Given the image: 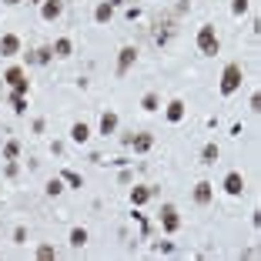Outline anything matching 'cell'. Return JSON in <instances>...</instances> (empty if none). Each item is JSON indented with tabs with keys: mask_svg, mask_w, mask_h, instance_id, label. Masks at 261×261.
I'll use <instances>...</instances> for the list:
<instances>
[{
	"mask_svg": "<svg viewBox=\"0 0 261 261\" xmlns=\"http://www.w3.org/2000/svg\"><path fill=\"white\" fill-rule=\"evenodd\" d=\"M161 228L168 234H174L181 228V218H177V208H174V204H164V208H161Z\"/></svg>",
	"mask_w": 261,
	"mask_h": 261,
	"instance_id": "obj_3",
	"label": "cell"
},
{
	"mask_svg": "<svg viewBox=\"0 0 261 261\" xmlns=\"http://www.w3.org/2000/svg\"><path fill=\"white\" fill-rule=\"evenodd\" d=\"M218 47H221V44H218L214 27H211V24H204V27L198 30V51H201L204 57H214V54H218Z\"/></svg>",
	"mask_w": 261,
	"mask_h": 261,
	"instance_id": "obj_2",
	"label": "cell"
},
{
	"mask_svg": "<svg viewBox=\"0 0 261 261\" xmlns=\"http://www.w3.org/2000/svg\"><path fill=\"white\" fill-rule=\"evenodd\" d=\"M241 81H244L241 64H228V67H225V74H221V94H225V97H228V94H234V90L241 87Z\"/></svg>",
	"mask_w": 261,
	"mask_h": 261,
	"instance_id": "obj_1",
	"label": "cell"
},
{
	"mask_svg": "<svg viewBox=\"0 0 261 261\" xmlns=\"http://www.w3.org/2000/svg\"><path fill=\"white\" fill-rule=\"evenodd\" d=\"M60 191H64V177H51V181H47V194L57 198Z\"/></svg>",
	"mask_w": 261,
	"mask_h": 261,
	"instance_id": "obj_21",
	"label": "cell"
},
{
	"mask_svg": "<svg viewBox=\"0 0 261 261\" xmlns=\"http://www.w3.org/2000/svg\"><path fill=\"white\" fill-rule=\"evenodd\" d=\"M131 144H134V151H138V154H144V151H151V147H154V138H151V134H134V138H131Z\"/></svg>",
	"mask_w": 261,
	"mask_h": 261,
	"instance_id": "obj_13",
	"label": "cell"
},
{
	"mask_svg": "<svg viewBox=\"0 0 261 261\" xmlns=\"http://www.w3.org/2000/svg\"><path fill=\"white\" fill-rule=\"evenodd\" d=\"M231 10H234V14H238V17H241V14L248 10V0H234V3H231Z\"/></svg>",
	"mask_w": 261,
	"mask_h": 261,
	"instance_id": "obj_26",
	"label": "cell"
},
{
	"mask_svg": "<svg viewBox=\"0 0 261 261\" xmlns=\"http://www.w3.org/2000/svg\"><path fill=\"white\" fill-rule=\"evenodd\" d=\"M111 17H114V7L111 3H97L94 7V20L97 24H111Z\"/></svg>",
	"mask_w": 261,
	"mask_h": 261,
	"instance_id": "obj_12",
	"label": "cell"
},
{
	"mask_svg": "<svg viewBox=\"0 0 261 261\" xmlns=\"http://www.w3.org/2000/svg\"><path fill=\"white\" fill-rule=\"evenodd\" d=\"M60 177H64V181H67L70 188H84V177H81V174H74V171H64Z\"/></svg>",
	"mask_w": 261,
	"mask_h": 261,
	"instance_id": "obj_22",
	"label": "cell"
},
{
	"mask_svg": "<svg viewBox=\"0 0 261 261\" xmlns=\"http://www.w3.org/2000/svg\"><path fill=\"white\" fill-rule=\"evenodd\" d=\"M251 111H255V114L261 111V97H258V94H251Z\"/></svg>",
	"mask_w": 261,
	"mask_h": 261,
	"instance_id": "obj_28",
	"label": "cell"
},
{
	"mask_svg": "<svg viewBox=\"0 0 261 261\" xmlns=\"http://www.w3.org/2000/svg\"><path fill=\"white\" fill-rule=\"evenodd\" d=\"M60 10H64V7H60V0H44V7H40V17H44V20H57Z\"/></svg>",
	"mask_w": 261,
	"mask_h": 261,
	"instance_id": "obj_9",
	"label": "cell"
},
{
	"mask_svg": "<svg viewBox=\"0 0 261 261\" xmlns=\"http://www.w3.org/2000/svg\"><path fill=\"white\" fill-rule=\"evenodd\" d=\"M10 104H14V114H24V111H27V97H24V94H17V90L10 94Z\"/></svg>",
	"mask_w": 261,
	"mask_h": 261,
	"instance_id": "obj_18",
	"label": "cell"
},
{
	"mask_svg": "<svg viewBox=\"0 0 261 261\" xmlns=\"http://www.w3.org/2000/svg\"><path fill=\"white\" fill-rule=\"evenodd\" d=\"M27 3H44V0H27Z\"/></svg>",
	"mask_w": 261,
	"mask_h": 261,
	"instance_id": "obj_31",
	"label": "cell"
},
{
	"mask_svg": "<svg viewBox=\"0 0 261 261\" xmlns=\"http://www.w3.org/2000/svg\"><path fill=\"white\" fill-rule=\"evenodd\" d=\"M157 104H161L157 94H144V97H141V107H144V111H157Z\"/></svg>",
	"mask_w": 261,
	"mask_h": 261,
	"instance_id": "obj_23",
	"label": "cell"
},
{
	"mask_svg": "<svg viewBox=\"0 0 261 261\" xmlns=\"http://www.w3.org/2000/svg\"><path fill=\"white\" fill-rule=\"evenodd\" d=\"M107 3H111V7H121V3H124V0H107Z\"/></svg>",
	"mask_w": 261,
	"mask_h": 261,
	"instance_id": "obj_29",
	"label": "cell"
},
{
	"mask_svg": "<svg viewBox=\"0 0 261 261\" xmlns=\"http://www.w3.org/2000/svg\"><path fill=\"white\" fill-rule=\"evenodd\" d=\"M114 131H117V114L114 111H107V114L101 117V134L107 138V134H114Z\"/></svg>",
	"mask_w": 261,
	"mask_h": 261,
	"instance_id": "obj_14",
	"label": "cell"
},
{
	"mask_svg": "<svg viewBox=\"0 0 261 261\" xmlns=\"http://www.w3.org/2000/svg\"><path fill=\"white\" fill-rule=\"evenodd\" d=\"M184 111H188V107H184V101H177V97H174L171 104H168V121H171V124L184 121Z\"/></svg>",
	"mask_w": 261,
	"mask_h": 261,
	"instance_id": "obj_10",
	"label": "cell"
},
{
	"mask_svg": "<svg viewBox=\"0 0 261 261\" xmlns=\"http://www.w3.org/2000/svg\"><path fill=\"white\" fill-rule=\"evenodd\" d=\"M70 54H74V44L67 37H60L57 44H54V57H70Z\"/></svg>",
	"mask_w": 261,
	"mask_h": 261,
	"instance_id": "obj_16",
	"label": "cell"
},
{
	"mask_svg": "<svg viewBox=\"0 0 261 261\" xmlns=\"http://www.w3.org/2000/svg\"><path fill=\"white\" fill-rule=\"evenodd\" d=\"M147 198H154L151 188H134V191H131V201H134V204H144Z\"/></svg>",
	"mask_w": 261,
	"mask_h": 261,
	"instance_id": "obj_19",
	"label": "cell"
},
{
	"mask_svg": "<svg viewBox=\"0 0 261 261\" xmlns=\"http://www.w3.org/2000/svg\"><path fill=\"white\" fill-rule=\"evenodd\" d=\"M225 191H228L231 198H238V194L244 191V177H241V174H238V171H231V174H228V177H225Z\"/></svg>",
	"mask_w": 261,
	"mask_h": 261,
	"instance_id": "obj_7",
	"label": "cell"
},
{
	"mask_svg": "<svg viewBox=\"0 0 261 261\" xmlns=\"http://www.w3.org/2000/svg\"><path fill=\"white\" fill-rule=\"evenodd\" d=\"M211 194H214V184L211 181H198L194 184V201L198 204H211Z\"/></svg>",
	"mask_w": 261,
	"mask_h": 261,
	"instance_id": "obj_8",
	"label": "cell"
},
{
	"mask_svg": "<svg viewBox=\"0 0 261 261\" xmlns=\"http://www.w3.org/2000/svg\"><path fill=\"white\" fill-rule=\"evenodd\" d=\"M3 81H7V84L14 87L17 94H27V74H24L20 67H10V70L3 74Z\"/></svg>",
	"mask_w": 261,
	"mask_h": 261,
	"instance_id": "obj_4",
	"label": "cell"
},
{
	"mask_svg": "<svg viewBox=\"0 0 261 261\" xmlns=\"http://www.w3.org/2000/svg\"><path fill=\"white\" fill-rule=\"evenodd\" d=\"M17 154H20V144H17V141H7V144H3V157H7V161H14Z\"/></svg>",
	"mask_w": 261,
	"mask_h": 261,
	"instance_id": "obj_24",
	"label": "cell"
},
{
	"mask_svg": "<svg viewBox=\"0 0 261 261\" xmlns=\"http://www.w3.org/2000/svg\"><path fill=\"white\" fill-rule=\"evenodd\" d=\"M138 60V51L134 47H121V57H117V77H124L131 70V64Z\"/></svg>",
	"mask_w": 261,
	"mask_h": 261,
	"instance_id": "obj_5",
	"label": "cell"
},
{
	"mask_svg": "<svg viewBox=\"0 0 261 261\" xmlns=\"http://www.w3.org/2000/svg\"><path fill=\"white\" fill-rule=\"evenodd\" d=\"M70 244H74V248H84L87 244V231L84 228H74V231H70Z\"/></svg>",
	"mask_w": 261,
	"mask_h": 261,
	"instance_id": "obj_20",
	"label": "cell"
},
{
	"mask_svg": "<svg viewBox=\"0 0 261 261\" xmlns=\"http://www.w3.org/2000/svg\"><path fill=\"white\" fill-rule=\"evenodd\" d=\"M20 51V37L17 34H3L0 37V57H14Z\"/></svg>",
	"mask_w": 261,
	"mask_h": 261,
	"instance_id": "obj_6",
	"label": "cell"
},
{
	"mask_svg": "<svg viewBox=\"0 0 261 261\" xmlns=\"http://www.w3.org/2000/svg\"><path fill=\"white\" fill-rule=\"evenodd\" d=\"M3 3H10V7H14V3H20V0H3Z\"/></svg>",
	"mask_w": 261,
	"mask_h": 261,
	"instance_id": "obj_30",
	"label": "cell"
},
{
	"mask_svg": "<svg viewBox=\"0 0 261 261\" xmlns=\"http://www.w3.org/2000/svg\"><path fill=\"white\" fill-rule=\"evenodd\" d=\"M218 154H221L218 144H204L201 147V164H214V161H218Z\"/></svg>",
	"mask_w": 261,
	"mask_h": 261,
	"instance_id": "obj_17",
	"label": "cell"
},
{
	"mask_svg": "<svg viewBox=\"0 0 261 261\" xmlns=\"http://www.w3.org/2000/svg\"><path fill=\"white\" fill-rule=\"evenodd\" d=\"M87 138H90V127H87L84 121L70 127V141H74V144H87Z\"/></svg>",
	"mask_w": 261,
	"mask_h": 261,
	"instance_id": "obj_11",
	"label": "cell"
},
{
	"mask_svg": "<svg viewBox=\"0 0 261 261\" xmlns=\"http://www.w3.org/2000/svg\"><path fill=\"white\" fill-rule=\"evenodd\" d=\"M14 241L24 244V241H27V228H17V231H14Z\"/></svg>",
	"mask_w": 261,
	"mask_h": 261,
	"instance_id": "obj_27",
	"label": "cell"
},
{
	"mask_svg": "<svg viewBox=\"0 0 261 261\" xmlns=\"http://www.w3.org/2000/svg\"><path fill=\"white\" fill-rule=\"evenodd\" d=\"M37 258H40V261H51V258H57V251H54L51 244H44V248H37Z\"/></svg>",
	"mask_w": 261,
	"mask_h": 261,
	"instance_id": "obj_25",
	"label": "cell"
},
{
	"mask_svg": "<svg viewBox=\"0 0 261 261\" xmlns=\"http://www.w3.org/2000/svg\"><path fill=\"white\" fill-rule=\"evenodd\" d=\"M51 57H54V47H40V51L27 54V64H47Z\"/></svg>",
	"mask_w": 261,
	"mask_h": 261,
	"instance_id": "obj_15",
	"label": "cell"
}]
</instances>
